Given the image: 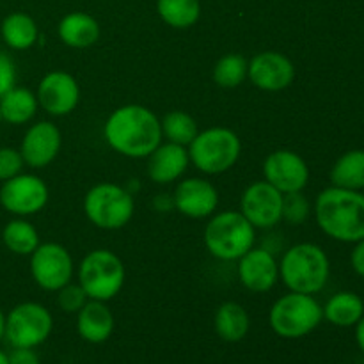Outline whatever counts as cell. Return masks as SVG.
<instances>
[{
	"label": "cell",
	"instance_id": "1",
	"mask_svg": "<svg viewBox=\"0 0 364 364\" xmlns=\"http://www.w3.org/2000/svg\"><path fill=\"white\" fill-rule=\"evenodd\" d=\"M103 134L110 148L130 159L149 156L162 141L160 121L142 105H124L114 110Z\"/></svg>",
	"mask_w": 364,
	"mask_h": 364
},
{
	"label": "cell",
	"instance_id": "2",
	"mask_svg": "<svg viewBox=\"0 0 364 364\" xmlns=\"http://www.w3.org/2000/svg\"><path fill=\"white\" fill-rule=\"evenodd\" d=\"M315 217L327 237L355 244L364 238V194L340 187L326 188L316 198Z\"/></svg>",
	"mask_w": 364,
	"mask_h": 364
},
{
	"label": "cell",
	"instance_id": "3",
	"mask_svg": "<svg viewBox=\"0 0 364 364\" xmlns=\"http://www.w3.org/2000/svg\"><path fill=\"white\" fill-rule=\"evenodd\" d=\"M331 265L326 251L315 244H299L284 252L279 265L283 283L297 294H318L329 279Z\"/></svg>",
	"mask_w": 364,
	"mask_h": 364
},
{
	"label": "cell",
	"instance_id": "4",
	"mask_svg": "<svg viewBox=\"0 0 364 364\" xmlns=\"http://www.w3.org/2000/svg\"><path fill=\"white\" fill-rule=\"evenodd\" d=\"M323 320V308L313 295L290 291L274 302L270 309V327L287 340L308 336Z\"/></svg>",
	"mask_w": 364,
	"mask_h": 364
},
{
	"label": "cell",
	"instance_id": "5",
	"mask_svg": "<svg viewBox=\"0 0 364 364\" xmlns=\"http://www.w3.org/2000/svg\"><path fill=\"white\" fill-rule=\"evenodd\" d=\"M255 244V226L240 212H223L205 230V245L210 255L224 262L240 259Z\"/></svg>",
	"mask_w": 364,
	"mask_h": 364
},
{
	"label": "cell",
	"instance_id": "6",
	"mask_svg": "<svg viewBox=\"0 0 364 364\" xmlns=\"http://www.w3.org/2000/svg\"><path fill=\"white\" fill-rule=\"evenodd\" d=\"M188 159L206 174H220L231 169L240 156V139L230 128H210L199 132L191 142Z\"/></svg>",
	"mask_w": 364,
	"mask_h": 364
},
{
	"label": "cell",
	"instance_id": "7",
	"mask_svg": "<svg viewBox=\"0 0 364 364\" xmlns=\"http://www.w3.org/2000/svg\"><path fill=\"white\" fill-rule=\"evenodd\" d=\"M78 279L87 299L102 302L110 301L123 288L124 265L114 252L96 249L82 259Z\"/></svg>",
	"mask_w": 364,
	"mask_h": 364
},
{
	"label": "cell",
	"instance_id": "8",
	"mask_svg": "<svg viewBox=\"0 0 364 364\" xmlns=\"http://www.w3.org/2000/svg\"><path fill=\"white\" fill-rule=\"evenodd\" d=\"M134 198L123 187L100 183L85 194L84 210L87 219L102 230H119L134 215Z\"/></svg>",
	"mask_w": 364,
	"mask_h": 364
},
{
	"label": "cell",
	"instance_id": "9",
	"mask_svg": "<svg viewBox=\"0 0 364 364\" xmlns=\"http://www.w3.org/2000/svg\"><path fill=\"white\" fill-rule=\"evenodd\" d=\"M53 327L52 315L38 302H23L6 316V338L13 348H34L46 341Z\"/></svg>",
	"mask_w": 364,
	"mask_h": 364
},
{
	"label": "cell",
	"instance_id": "10",
	"mask_svg": "<svg viewBox=\"0 0 364 364\" xmlns=\"http://www.w3.org/2000/svg\"><path fill=\"white\" fill-rule=\"evenodd\" d=\"M31 272L43 290L59 291L73 276V259L63 245L39 244L31 255Z\"/></svg>",
	"mask_w": 364,
	"mask_h": 364
},
{
	"label": "cell",
	"instance_id": "11",
	"mask_svg": "<svg viewBox=\"0 0 364 364\" xmlns=\"http://www.w3.org/2000/svg\"><path fill=\"white\" fill-rule=\"evenodd\" d=\"M48 201V187L34 174H16L4 181L0 188V205L14 215H32L45 208Z\"/></svg>",
	"mask_w": 364,
	"mask_h": 364
},
{
	"label": "cell",
	"instance_id": "12",
	"mask_svg": "<svg viewBox=\"0 0 364 364\" xmlns=\"http://www.w3.org/2000/svg\"><path fill=\"white\" fill-rule=\"evenodd\" d=\"M240 210L255 228H272L283 219V194L269 181H256L242 194Z\"/></svg>",
	"mask_w": 364,
	"mask_h": 364
},
{
	"label": "cell",
	"instance_id": "13",
	"mask_svg": "<svg viewBox=\"0 0 364 364\" xmlns=\"http://www.w3.org/2000/svg\"><path fill=\"white\" fill-rule=\"evenodd\" d=\"M263 174L281 194L301 192L309 181L308 164L290 149H277L270 153L263 164Z\"/></svg>",
	"mask_w": 364,
	"mask_h": 364
},
{
	"label": "cell",
	"instance_id": "14",
	"mask_svg": "<svg viewBox=\"0 0 364 364\" xmlns=\"http://www.w3.org/2000/svg\"><path fill=\"white\" fill-rule=\"evenodd\" d=\"M38 103L52 116H66L80 100V87L70 73L52 71L45 75L38 87Z\"/></svg>",
	"mask_w": 364,
	"mask_h": 364
},
{
	"label": "cell",
	"instance_id": "15",
	"mask_svg": "<svg viewBox=\"0 0 364 364\" xmlns=\"http://www.w3.org/2000/svg\"><path fill=\"white\" fill-rule=\"evenodd\" d=\"M247 77L263 91H281L294 82L295 66L283 53L262 52L249 63Z\"/></svg>",
	"mask_w": 364,
	"mask_h": 364
},
{
	"label": "cell",
	"instance_id": "16",
	"mask_svg": "<svg viewBox=\"0 0 364 364\" xmlns=\"http://www.w3.org/2000/svg\"><path fill=\"white\" fill-rule=\"evenodd\" d=\"M60 149V132L50 121L32 124L21 141V159L34 169L46 167L57 156Z\"/></svg>",
	"mask_w": 364,
	"mask_h": 364
},
{
	"label": "cell",
	"instance_id": "17",
	"mask_svg": "<svg viewBox=\"0 0 364 364\" xmlns=\"http://www.w3.org/2000/svg\"><path fill=\"white\" fill-rule=\"evenodd\" d=\"M238 277L247 290L263 294L279 279V265L267 249H249L238 263Z\"/></svg>",
	"mask_w": 364,
	"mask_h": 364
},
{
	"label": "cell",
	"instance_id": "18",
	"mask_svg": "<svg viewBox=\"0 0 364 364\" xmlns=\"http://www.w3.org/2000/svg\"><path fill=\"white\" fill-rule=\"evenodd\" d=\"M219 205V194L210 181L201 178H188L181 181L174 192V206L178 212L192 219L212 215Z\"/></svg>",
	"mask_w": 364,
	"mask_h": 364
},
{
	"label": "cell",
	"instance_id": "19",
	"mask_svg": "<svg viewBox=\"0 0 364 364\" xmlns=\"http://www.w3.org/2000/svg\"><path fill=\"white\" fill-rule=\"evenodd\" d=\"M148 159V176L160 185L178 180L191 162L185 146L174 142L159 146Z\"/></svg>",
	"mask_w": 364,
	"mask_h": 364
},
{
	"label": "cell",
	"instance_id": "20",
	"mask_svg": "<svg viewBox=\"0 0 364 364\" xmlns=\"http://www.w3.org/2000/svg\"><path fill=\"white\" fill-rule=\"evenodd\" d=\"M77 331L89 343H103L114 331V315L102 301L85 302L78 311Z\"/></svg>",
	"mask_w": 364,
	"mask_h": 364
},
{
	"label": "cell",
	"instance_id": "21",
	"mask_svg": "<svg viewBox=\"0 0 364 364\" xmlns=\"http://www.w3.org/2000/svg\"><path fill=\"white\" fill-rule=\"evenodd\" d=\"M59 38L71 48H87L100 39V25L91 14L70 13L60 20Z\"/></svg>",
	"mask_w": 364,
	"mask_h": 364
},
{
	"label": "cell",
	"instance_id": "22",
	"mask_svg": "<svg viewBox=\"0 0 364 364\" xmlns=\"http://www.w3.org/2000/svg\"><path fill=\"white\" fill-rule=\"evenodd\" d=\"M364 315V302L354 291H340L323 306V318L336 327H354Z\"/></svg>",
	"mask_w": 364,
	"mask_h": 364
},
{
	"label": "cell",
	"instance_id": "23",
	"mask_svg": "<svg viewBox=\"0 0 364 364\" xmlns=\"http://www.w3.org/2000/svg\"><path fill=\"white\" fill-rule=\"evenodd\" d=\"M38 96L23 87H13L0 96V116L11 124H23L36 116Z\"/></svg>",
	"mask_w": 364,
	"mask_h": 364
},
{
	"label": "cell",
	"instance_id": "24",
	"mask_svg": "<svg viewBox=\"0 0 364 364\" xmlns=\"http://www.w3.org/2000/svg\"><path fill=\"white\" fill-rule=\"evenodd\" d=\"M249 320L247 311L237 302H224L215 313V331L220 340L237 343L244 340L245 334L249 333Z\"/></svg>",
	"mask_w": 364,
	"mask_h": 364
},
{
	"label": "cell",
	"instance_id": "25",
	"mask_svg": "<svg viewBox=\"0 0 364 364\" xmlns=\"http://www.w3.org/2000/svg\"><path fill=\"white\" fill-rule=\"evenodd\" d=\"M333 187L361 191L364 188V149H352L341 155L331 169Z\"/></svg>",
	"mask_w": 364,
	"mask_h": 364
},
{
	"label": "cell",
	"instance_id": "26",
	"mask_svg": "<svg viewBox=\"0 0 364 364\" xmlns=\"http://www.w3.org/2000/svg\"><path fill=\"white\" fill-rule=\"evenodd\" d=\"M2 38L14 50H27L38 39V25L28 14L11 13L2 21Z\"/></svg>",
	"mask_w": 364,
	"mask_h": 364
},
{
	"label": "cell",
	"instance_id": "27",
	"mask_svg": "<svg viewBox=\"0 0 364 364\" xmlns=\"http://www.w3.org/2000/svg\"><path fill=\"white\" fill-rule=\"evenodd\" d=\"M156 11L171 27L188 28L201 16V4L199 0H156Z\"/></svg>",
	"mask_w": 364,
	"mask_h": 364
},
{
	"label": "cell",
	"instance_id": "28",
	"mask_svg": "<svg viewBox=\"0 0 364 364\" xmlns=\"http://www.w3.org/2000/svg\"><path fill=\"white\" fill-rule=\"evenodd\" d=\"M2 240L11 252L20 256L32 255L39 245V235L27 220H11L2 231Z\"/></svg>",
	"mask_w": 364,
	"mask_h": 364
},
{
	"label": "cell",
	"instance_id": "29",
	"mask_svg": "<svg viewBox=\"0 0 364 364\" xmlns=\"http://www.w3.org/2000/svg\"><path fill=\"white\" fill-rule=\"evenodd\" d=\"M160 127H162V135H166L167 141L180 146H188L199 134L194 117L181 110H173L167 114Z\"/></svg>",
	"mask_w": 364,
	"mask_h": 364
},
{
	"label": "cell",
	"instance_id": "30",
	"mask_svg": "<svg viewBox=\"0 0 364 364\" xmlns=\"http://www.w3.org/2000/svg\"><path fill=\"white\" fill-rule=\"evenodd\" d=\"M249 63L238 53H230L217 60L213 68V80L220 87H238L247 77Z\"/></svg>",
	"mask_w": 364,
	"mask_h": 364
},
{
	"label": "cell",
	"instance_id": "31",
	"mask_svg": "<svg viewBox=\"0 0 364 364\" xmlns=\"http://www.w3.org/2000/svg\"><path fill=\"white\" fill-rule=\"evenodd\" d=\"M309 215V203L301 192H290V194H283V219L288 224H299L304 223Z\"/></svg>",
	"mask_w": 364,
	"mask_h": 364
},
{
	"label": "cell",
	"instance_id": "32",
	"mask_svg": "<svg viewBox=\"0 0 364 364\" xmlns=\"http://www.w3.org/2000/svg\"><path fill=\"white\" fill-rule=\"evenodd\" d=\"M57 302H59V308L66 313H78L84 304L87 302V295H85L84 288L80 284H70L63 287L59 290V297H57Z\"/></svg>",
	"mask_w": 364,
	"mask_h": 364
},
{
	"label": "cell",
	"instance_id": "33",
	"mask_svg": "<svg viewBox=\"0 0 364 364\" xmlns=\"http://www.w3.org/2000/svg\"><path fill=\"white\" fill-rule=\"evenodd\" d=\"M23 164L20 151L13 148H0V181H7L20 174Z\"/></svg>",
	"mask_w": 364,
	"mask_h": 364
},
{
	"label": "cell",
	"instance_id": "34",
	"mask_svg": "<svg viewBox=\"0 0 364 364\" xmlns=\"http://www.w3.org/2000/svg\"><path fill=\"white\" fill-rule=\"evenodd\" d=\"M14 82H16V70H14L13 59L0 50V96L11 91L14 87Z\"/></svg>",
	"mask_w": 364,
	"mask_h": 364
},
{
	"label": "cell",
	"instance_id": "35",
	"mask_svg": "<svg viewBox=\"0 0 364 364\" xmlns=\"http://www.w3.org/2000/svg\"><path fill=\"white\" fill-rule=\"evenodd\" d=\"M9 364H39L34 348H13L9 354Z\"/></svg>",
	"mask_w": 364,
	"mask_h": 364
},
{
	"label": "cell",
	"instance_id": "36",
	"mask_svg": "<svg viewBox=\"0 0 364 364\" xmlns=\"http://www.w3.org/2000/svg\"><path fill=\"white\" fill-rule=\"evenodd\" d=\"M350 263H352V269L358 276L364 277V238L363 240L355 242V247L350 255Z\"/></svg>",
	"mask_w": 364,
	"mask_h": 364
},
{
	"label": "cell",
	"instance_id": "37",
	"mask_svg": "<svg viewBox=\"0 0 364 364\" xmlns=\"http://www.w3.org/2000/svg\"><path fill=\"white\" fill-rule=\"evenodd\" d=\"M355 341H358L359 348H361V352L364 354V315L363 318L355 323Z\"/></svg>",
	"mask_w": 364,
	"mask_h": 364
},
{
	"label": "cell",
	"instance_id": "38",
	"mask_svg": "<svg viewBox=\"0 0 364 364\" xmlns=\"http://www.w3.org/2000/svg\"><path fill=\"white\" fill-rule=\"evenodd\" d=\"M4 334H6V315L0 309V340L4 338Z\"/></svg>",
	"mask_w": 364,
	"mask_h": 364
},
{
	"label": "cell",
	"instance_id": "39",
	"mask_svg": "<svg viewBox=\"0 0 364 364\" xmlns=\"http://www.w3.org/2000/svg\"><path fill=\"white\" fill-rule=\"evenodd\" d=\"M0 364H9V354L4 350H0Z\"/></svg>",
	"mask_w": 364,
	"mask_h": 364
},
{
	"label": "cell",
	"instance_id": "40",
	"mask_svg": "<svg viewBox=\"0 0 364 364\" xmlns=\"http://www.w3.org/2000/svg\"><path fill=\"white\" fill-rule=\"evenodd\" d=\"M0 123H2V116H0Z\"/></svg>",
	"mask_w": 364,
	"mask_h": 364
}]
</instances>
